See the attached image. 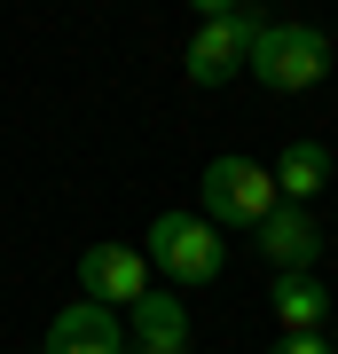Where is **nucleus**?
Segmentation results:
<instances>
[{"instance_id": "nucleus-1", "label": "nucleus", "mask_w": 338, "mask_h": 354, "mask_svg": "<svg viewBox=\"0 0 338 354\" xmlns=\"http://www.w3.org/2000/svg\"><path fill=\"white\" fill-rule=\"evenodd\" d=\"M197 8H205V24H197V39H189L181 71H189V87H228V79L252 64V39H260L267 16L236 8V0H197Z\"/></svg>"}, {"instance_id": "nucleus-2", "label": "nucleus", "mask_w": 338, "mask_h": 354, "mask_svg": "<svg viewBox=\"0 0 338 354\" xmlns=\"http://www.w3.org/2000/svg\"><path fill=\"white\" fill-rule=\"evenodd\" d=\"M252 79H260L267 95H307L314 79L330 71V39L314 24H260V39H252Z\"/></svg>"}, {"instance_id": "nucleus-3", "label": "nucleus", "mask_w": 338, "mask_h": 354, "mask_svg": "<svg viewBox=\"0 0 338 354\" xmlns=\"http://www.w3.org/2000/svg\"><path fill=\"white\" fill-rule=\"evenodd\" d=\"M197 197H205V221H213V228H260L283 205L276 197V174L252 165V158H213L205 181H197Z\"/></svg>"}, {"instance_id": "nucleus-4", "label": "nucleus", "mask_w": 338, "mask_h": 354, "mask_svg": "<svg viewBox=\"0 0 338 354\" xmlns=\"http://www.w3.org/2000/svg\"><path fill=\"white\" fill-rule=\"evenodd\" d=\"M150 268H165L173 283H213L220 276V228L205 221V213H158L150 221V252H142Z\"/></svg>"}, {"instance_id": "nucleus-5", "label": "nucleus", "mask_w": 338, "mask_h": 354, "mask_svg": "<svg viewBox=\"0 0 338 354\" xmlns=\"http://www.w3.org/2000/svg\"><path fill=\"white\" fill-rule=\"evenodd\" d=\"M142 291H150V260H142L134 244H87V252H79V299L126 315Z\"/></svg>"}, {"instance_id": "nucleus-6", "label": "nucleus", "mask_w": 338, "mask_h": 354, "mask_svg": "<svg viewBox=\"0 0 338 354\" xmlns=\"http://www.w3.org/2000/svg\"><path fill=\"white\" fill-rule=\"evenodd\" d=\"M39 354H126V315H111L95 299H71L63 315H48Z\"/></svg>"}, {"instance_id": "nucleus-7", "label": "nucleus", "mask_w": 338, "mask_h": 354, "mask_svg": "<svg viewBox=\"0 0 338 354\" xmlns=\"http://www.w3.org/2000/svg\"><path fill=\"white\" fill-rule=\"evenodd\" d=\"M126 354H189V307L173 291H142L126 307Z\"/></svg>"}, {"instance_id": "nucleus-8", "label": "nucleus", "mask_w": 338, "mask_h": 354, "mask_svg": "<svg viewBox=\"0 0 338 354\" xmlns=\"http://www.w3.org/2000/svg\"><path fill=\"white\" fill-rule=\"evenodd\" d=\"M252 236H260V252H267V268H276V276H307V268L323 260V228H314L299 205H276V213L252 228Z\"/></svg>"}, {"instance_id": "nucleus-9", "label": "nucleus", "mask_w": 338, "mask_h": 354, "mask_svg": "<svg viewBox=\"0 0 338 354\" xmlns=\"http://www.w3.org/2000/svg\"><path fill=\"white\" fill-rule=\"evenodd\" d=\"M330 315L338 307H330V291L314 276H276V323H283V339H323Z\"/></svg>"}, {"instance_id": "nucleus-10", "label": "nucleus", "mask_w": 338, "mask_h": 354, "mask_svg": "<svg viewBox=\"0 0 338 354\" xmlns=\"http://www.w3.org/2000/svg\"><path fill=\"white\" fill-rule=\"evenodd\" d=\"M323 189H330V150H323V142H291V150L276 158V197L307 213Z\"/></svg>"}, {"instance_id": "nucleus-11", "label": "nucleus", "mask_w": 338, "mask_h": 354, "mask_svg": "<svg viewBox=\"0 0 338 354\" xmlns=\"http://www.w3.org/2000/svg\"><path fill=\"white\" fill-rule=\"evenodd\" d=\"M267 354H330V339H276Z\"/></svg>"}, {"instance_id": "nucleus-12", "label": "nucleus", "mask_w": 338, "mask_h": 354, "mask_svg": "<svg viewBox=\"0 0 338 354\" xmlns=\"http://www.w3.org/2000/svg\"><path fill=\"white\" fill-rule=\"evenodd\" d=\"M330 354H338V330H330Z\"/></svg>"}]
</instances>
